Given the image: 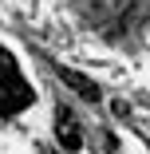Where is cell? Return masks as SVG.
<instances>
[{
	"label": "cell",
	"instance_id": "6da1fadb",
	"mask_svg": "<svg viewBox=\"0 0 150 154\" xmlns=\"http://www.w3.org/2000/svg\"><path fill=\"white\" fill-rule=\"evenodd\" d=\"M32 87L24 83L20 67H16V59L8 51H0V115H16L24 107H32Z\"/></svg>",
	"mask_w": 150,
	"mask_h": 154
},
{
	"label": "cell",
	"instance_id": "7a4b0ae2",
	"mask_svg": "<svg viewBox=\"0 0 150 154\" xmlns=\"http://www.w3.org/2000/svg\"><path fill=\"white\" fill-rule=\"evenodd\" d=\"M55 138L67 154H79V146H83V131H79V122L67 107H55Z\"/></svg>",
	"mask_w": 150,
	"mask_h": 154
},
{
	"label": "cell",
	"instance_id": "3957f363",
	"mask_svg": "<svg viewBox=\"0 0 150 154\" xmlns=\"http://www.w3.org/2000/svg\"><path fill=\"white\" fill-rule=\"evenodd\" d=\"M55 75L63 79L67 87H75V91H79V95H83L87 103H99V99H103V95H99V87H95L91 79H87V75H79L75 67H63V63H55Z\"/></svg>",
	"mask_w": 150,
	"mask_h": 154
}]
</instances>
